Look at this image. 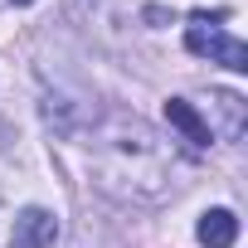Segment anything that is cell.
Returning a JSON list of instances; mask_svg holds the SVG:
<instances>
[{
    "label": "cell",
    "mask_w": 248,
    "mask_h": 248,
    "mask_svg": "<svg viewBox=\"0 0 248 248\" xmlns=\"http://www.w3.org/2000/svg\"><path fill=\"white\" fill-rule=\"evenodd\" d=\"M200 243L204 248H233V238H238V219H233V209H209V214H200Z\"/></svg>",
    "instance_id": "5b68a950"
},
{
    "label": "cell",
    "mask_w": 248,
    "mask_h": 248,
    "mask_svg": "<svg viewBox=\"0 0 248 248\" xmlns=\"http://www.w3.org/2000/svg\"><path fill=\"white\" fill-rule=\"evenodd\" d=\"M10 5H34V0H10Z\"/></svg>",
    "instance_id": "52a82bcc"
},
{
    "label": "cell",
    "mask_w": 248,
    "mask_h": 248,
    "mask_svg": "<svg viewBox=\"0 0 248 248\" xmlns=\"http://www.w3.org/2000/svg\"><path fill=\"white\" fill-rule=\"evenodd\" d=\"M185 49L200 54V59H219V63L233 68V73H248V49H243L233 34H224L219 25H209L204 10L190 15V25H185Z\"/></svg>",
    "instance_id": "7a4b0ae2"
},
{
    "label": "cell",
    "mask_w": 248,
    "mask_h": 248,
    "mask_svg": "<svg viewBox=\"0 0 248 248\" xmlns=\"http://www.w3.org/2000/svg\"><path fill=\"white\" fill-rule=\"evenodd\" d=\"M83 5H88V0H68V10H73V15H83Z\"/></svg>",
    "instance_id": "8992f818"
},
{
    "label": "cell",
    "mask_w": 248,
    "mask_h": 248,
    "mask_svg": "<svg viewBox=\"0 0 248 248\" xmlns=\"http://www.w3.org/2000/svg\"><path fill=\"white\" fill-rule=\"evenodd\" d=\"M54 238H59V219H54L49 209L30 204V209H20V214H15L10 248H54Z\"/></svg>",
    "instance_id": "3957f363"
},
{
    "label": "cell",
    "mask_w": 248,
    "mask_h": 248,
    "mask_svg": "<svg viewBox=\"0 0 248 248\" xmlns=\"http://www.w3.org/2000/svg\"><path fill=\"white\" fill-rule=\"evenodd\" d=\"M166 122H170L190 146H200V151L214 141V137H209V122H204V117L195 112V102H185V97H170V102H166Z\"/></svg>",
    "instance_id": "277c9868"
},
{
    "label": "cell",
    "mask_w": 248,
    "mask_h": 248,
    "mask_svg": "<svg viewBox=\"0 0 248 248\" xmlns=\"http://www.w3.org/2000/svg\"><path fill=\"white\" fill-rule=\"evenodd\" d=\"M97 185L102 195L122 204H161L175 190V175L185 170L180 156L137 117H112L97 132Z\"/></svg>",
    "instance_id": "6da1fadb"
}]
</instances>
